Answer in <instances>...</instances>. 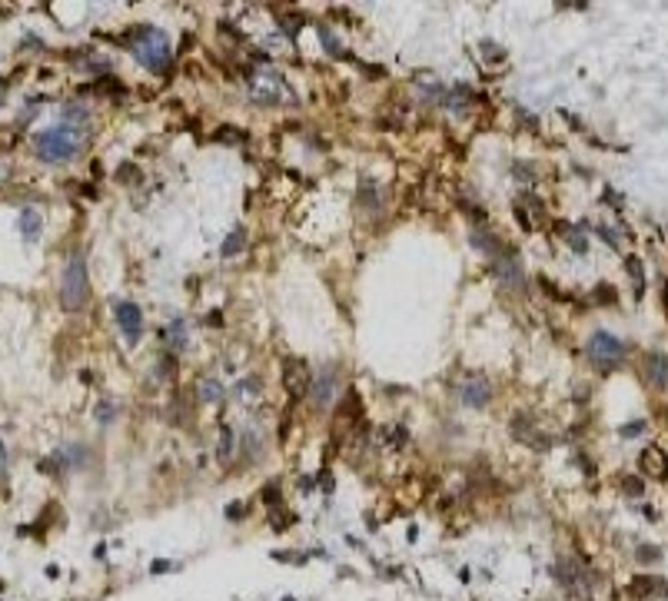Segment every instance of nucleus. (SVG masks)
<instances>
[{"label": "nucleus", "mask_w": 668, "mask_h": 601, "mask_svg": "<svg viewBox=\"0 0 668 601\" xmlns=\"http://www.w3.org/2000/svg\"><path fill=\"white\" fill-rule=\"evenodd\" d=\"M34 146H37V156L47 163H67L74 160L80 150H84V130L74 123H60L50 126V130H40L34 136Z\"/></svg>", "instance_id": "1"}, {"label": "nucleus", "mask_w": 668, "mask_h": 601, "mask_svg": "<svg viewBox=\"0 0 668 601\" xmlns=\"http://www.w3.org/2000/svg\"><path fill=\"white\" fill-rule=\"evenodd\" d=\"M7 445H4V442H0V482H4V478H7Z\"/></svg>", "instance_id": "24"}, {"label": "nucleus", "mask_w": 668, "mask_h": 601, "mask_svg": "<svg viewBox=\"0 0 668 601\" xmlns=\"http://www.w3.org/2000/svg\"><path fill=\"white\" fill-rule=\"evenodd\" d=\"M113 313H116V325H120L126 343H140V335H143V313H140V305L123 299V303H116Z\"/></svg>", "instance_id": "6"}, {"label": "nucleus", "mask_w": 668, "mask_h": 601, "mask_svg": "<svg viewBox=\"0 0 668 601\" xmlns=\"http://www.w3.org/2000/svg\"><path fill=\"white\" fill-rule=\"evenodd\" d=\"M642 432H645V422H629V425L622 429V435H629L632 439V435H642Z\"/></svg>", "instance_id": "22"}, {"label": "nucleus", "mask_w": 668, "mask_h": 601, "mask_svg": "<svg viewBox=\"0 0 668 601\" xmlns=\"http://www.w3.org/2000/svg\"><path fill=\"white\" fill-rule=\"evenodd\" d=\"M40 213L37 210H24L20 213V233H24V239H37L40 233Z\"/></svg>", "instance_id": "15"}, {"label": "nucleus", "mask_w": 668, "mask_h": 601, "mask_svg": "<svg viewBox=\"0 0 668 601\" xmlns=\"http://www.w3.org/2000/svg\"><path fill=\"white\" fill-rule=\"evenodd\" d=\"M196 395L203 402H213L216 405V402H223V385L216 379H200L196 382Z\"/></svg>", "instance_id": "14"}, {"label": "nucleus", "mask_w": 668, "mask_h": 601, "mask_svg": "<svg viewBox=\"0 0 668 601\" xmlns=\"http://www.w3.org/2000/svg\"><path fill=\"white\" fill-rule=\"evenodd\" d=\"M639 468L649 478H665L668 475V455L662 449H655V445H649V449H642V455H639Z\"/></svg>", "instance_id": "10"}, {"label": "nucleus", "mask_w": 668, "mask_h": 601, "mask_svg": "<svg viewBox=\"0 0 668 601\" xmlns=\"http://www.w3.org/2000/svg\"><path fill=\"white\" fill-rule=\"evenodd\" d=\"M233 452H236V432H233V425H223V429H220V442H216V458L226 465V462L233 458Z\"/></svg>", "instance_id": "13"}, {"label": "nucleus", "mask_w": 668, "mask_h": 601, "mask_svg": "<svg viewBox=\"0 0 668 601\" xmlns=\"http://www.w3.org/2000/svg\"><path fill=\"white\" fill-rule=\"evenodd\" d=\"M130 50H133V57L143 64V67H150L153 74H163L166 64H170V44H166V37L160 34V30H150V27H140L130 34Z\"/></svg>", "instance_id": "3"}, {"label": "nucleus", "mask_w": 668, "mask_h": 601, "mask_svg": "<svg viewBox=\"0 0 668 601\" xmlns=\"http://www.w3.org/2000/svg\"><path fill=\"white\" fill-rule=\"evenodd\" d=\"M320 40L326 44V50H330V54H343V47H339V40H333L330 27H320Z\"/></svg>", "instance_id": "20"}, {"label": "nucleus", "mask_w": 668, "mask_h": 601, "mask_svg": "<svg viewBox=\"0 0 668 601\" xmlns=\"http://www.w3.org/2000/svg\"><path fill=\"white\" fill-rule=\"evenodd\" d=\"M0 100H4V84H0Z\"/></svg>", "instance_id": "26"}, {"label": "nucleus", "mask_w": 668, "mask_h": 601, "mask_svg": "<svg viewBox=\"0 0 668 601\" xmlns=\"http://www.w3.org/2000/svg\"><path fill=\"white\" fill-rule=\"evenodd\" d=\"M625 269H629L632 283H635V296H645V273H642V259L639 256H629V259H625Z\"/></svg>", "instance_id": "16"}, {"label": "nucleus", "mask_w": 668, "mask_h": 601, "mask_svg": "<svg viewBox=\"0 0 668 601\" xmlns=\"http://www.w3.org/2000/svg\"><path fill=\"white\" fill-rule=\"evenodd\" d=\"M459 399H462V405H469V409H485V405L492 402V385H489V379H482V375H469V379L462 382V389H459Z\"/></svg>", "instance_id": "9"}, {"label": "nucleus", "mask_w": 668, "mask_h": 601, "mask_svg": "<svg viewBox=\"0 0 668 601\" xmlns=\"http://www.w3.org/2000/svg\"><path fill=\"white\" fill-rule=\"evenodd\" d=\"M492 273H495L499 283H505V286H512V289H519L522 286V279H525L522 263H519V256H515V249H502V253L495 256Z\"/></svg>", "instance_id": "7"}, {"label": "nucleus", "mask_w": 668, "mask_h": 601, "mask_svg": "<svg viewBox=\"0 0 668 601\" xmlns=\"http://www.w3.org/2000/svg\"><path fill=\"white\" fill-rule=\"evenodd\" d=\"M659 548H649V545H645V548H639V562H655V558H659Z\"/></svg>", "instance_id": "21"}, {"label": "nucleus", "mask_w": 668, "mask_h": 601, "mask_svg": "<svg viewBox=\"0 0 668 601\" xmlns=\"http://www.w3.org/2000/svg\"><path fill=\"white\" fill-rule=\"evenodd\" d=\"M649 382L655 389H668V355L665 353L649 355Z\"/></svg>", "instance_id": "11"}, {"label": "nucleus", "mask_w": 668, "mask_h": 601, "mask_svg": "<svg viewBox=\"0 0 668 601\" xmlns=\"http://www.w3.org/2000/svg\"><path fill=\"white\" fill-rule=\"evenodd\" d=\"M659 585L662 582H655V578H635V582H632V595H652Z\"/></svg>", "instance_id": "18"}, {"label": "nucleus", "mask_w": 668, "mask_h": 601, "mask_svg": "<svg viewBox=\"0 0 668 601\" xmlns=\"http://www.w3.org/2000/svg\"><path fill=\"white\" fill-rule=\"evenodd\" d=\"M243 249V229H236L226 243H223V256H233V253H240Z\"/></svg>", "instance_id": "19"}, {"label": "nucleus", "mask_w": 668, "mask_h": 601, "mask_svg": "<svg viewBox=\"0 0 668 601\" xmlns=\"http://www.w3.org/2000/svg\"><path fill=\"white\" fill-rule=\"evenodd\" d=\"M310 365L303 363V359H296V355H290V359H283V389L290 392L293 399H303L306 392H310Z\"/></svg>", "instance_id": "5"}, {"label": "nucleus", "mask_w": 668, "mask_h": 601, "mask_svg": "<svg viewBox=\"0 0 668 601\" xmlns=\"http://www.w3.org/2000/svg\"><path fill=\"white\" fill-rule=\"evenodd\" d=\"M625 492H632V495H642V482H625Z\"/></svg>", "instance_id": "25"}, {"label": "nucleus", "mask_w": 668, "mask_h": 601, "mask_svg": "<svg viewBox=\"0 0 668 601\" xmlns=\"http://www.w3.org/2000/svg\"><path fill=\"white\" fill-rule=\"evenodd\" d=\"M166 345H170L173 353H180V349L186 345V323L183 319H173V323H170V343Z\"/></svg>", "instance_id": "17"}, {"label": "nucleus", "mask_w": 668, "mask_h": 601, "mask_svg": "<svg viewBox=\"0 0 668 601\" xmlns=\"http://www.w3.org/2000/svg\"><path fill=\"white\" fill-rule=\"evenodd\" d=\"M625 353H629V345L622 343L619 335H612V333H595L589 339V359L595 365H599L602 373H609V369H619L622 365V359H625Z\"/></svg>", "instance_id": "4"}, {"label": "nucleus", "mask_w": 668, "mask_h": 601, "mask_svg": "<svg viewBox=\"0 0 668 601\" xmlns=\"http://www.w3.org/2000/svg\"><path fill=\"white\" fill-rule=\"evenodd\" d=\"M60 303L67 313H80L84 305L90 303V276H87V263L80 253L67 259L64 266V279H60Z\"/></svg>", "instance_id": "2"}, {"label": "nucleus", "mask_w": 668, "mask_h": 601, "mask_svg": "<svg viewBox=\"0 0 668 601\" xmlns=\"http://www.w3.org/2000/svg\"><path fill=\"white\" fill-rule=\"evenodd\" d=\"M599 236L609 243V246H619V239H615V229L612 226H599Z\"/></svg>", "instance_id": "23"}, {"label": "nucleus", "mask_w": 668, "mask_h": 601, "mask_svg": "<svg viewBox=\"0 0 668 601\" xmlns=\"http://www.w3.org/2000/svg\"><path fill=\"white\" fill-rule=\"evenodd\" d=\"M253 96H256L260 103H273V100L283 96V84H276V76H260V80L253 84Z\"/></svg>", "instance_id": "12"}, {"label": "nucleus", "mask_w": 668, "mask_h": 601, "mask_svg": "<svg viewBox=\"0 0 668 601\" xmlns=\"http://www.w3.org/2000/svg\"><path fill=\"white\" fill-rule=\"evenodd\" d=\"M336 385H339V373L333 369V365L313 375V382H310L313 405H316V409H326V405H333V399H336Z\"/></svg>", "instance_id": "8"}]
</instances>
